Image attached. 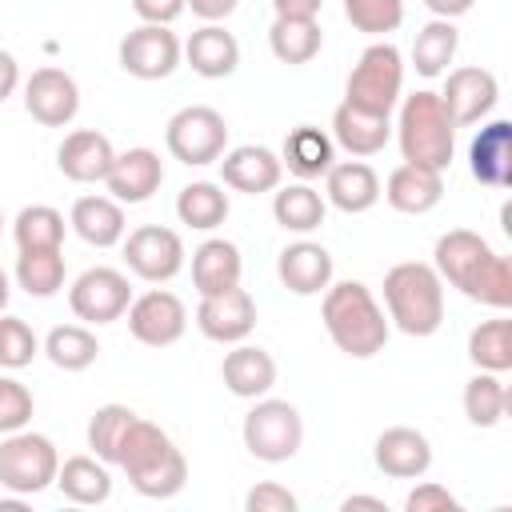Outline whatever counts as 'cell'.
<instances>
[{"label":"cell","instance_id":"obj_1","mask_svg":"<svg viewBox=\"0 0 512 512\" xmlns=\"http://www.w3.org/2000/svg\"><path fill=\"white\" fill-rule=\"evenodd\" d=\"M432 268L444 284H452L460 296L484 304V308H512V268L508 256H500L480 232L472 228H448L432 248Z\"/></svg>","mask_w":512,"mask_h":512},{"label":"cell","instance_id":"obj_2","mask_svg":"<svg viewBox=\"0 0 512 512\" xmlns=\"http://www.w3.org/2000/svg\"><path fill=\"white\" fill-rule=\"evenodd\" d=\"M116 468H124L128 484L140 496H148V500H172L188 484V460H184V452L176 448V440L160 424H152L144 416H136L132 428L124 432Z\"/></svg>","mask_w":512,"mask_h":512},{"label":"cell","instance_id":"obj_3","mask_svg":"<svg viewBox=\"0 0 512 512\" xmlns=\"http://www.w3.org/2000/svg\"><path fill=\"white\" fill-rule=\"evenodd\" d=\"M320 320H324L328 340L352 360H368V356L384 352L388 332H392V324H388L384 308L376 304L372 288L360 284V280L328 284L324 304H320Z\"/></svg>","mask_w":512,"mask_h":512},{"label":"cell","instance_id":"obj_4","mask_svg":"<svg viewBox=\"0 0 512 512\" xmlns=\"http://www.w3.org/2000/svg\"><path fill=\"white\" fill-rule=\"evenodd\" d=\"M392 136L400 144L404 164H420V168H436L444 172L456 156V124L440 100V92H412L400 96V112L392 124Z\"/></svg>","mask_w":512,"mask_h":512},{"label":"cell","instance_id":"obj_5","mask_svg":"<svg viewBox=\"0 0 512 512\" xmlns=\"http://www.w3.org/2000/svg\"><path fill=\"white\" fill-rule=\"evenodd\" d=\"M384 304L404 336H432L444 324V280L424 260H400L384 272Z\"/></svg>","mask_w":512,"mask_h":512},{"label":"cell","instance_id":"obj_6","mask_svg":"<svg viewBox=\"0 0 512 512\" xmlns=\"http://www.w3.org/2000/svg\"><path fill=\"white\" fill-rule=\"evenodd\" d=\"M400 92H404V56L392 40H376L360 52V60L352 64L348 72V84H344V100L364 108V112H376V116H392V108L400 104Z\"/></svg>","mask_w":512,"mask_h":512},{"label":"cell","instance_id":"obj_7","mask_svg":"<svg viewBox=\"0 0 512 512\" xmlns=\"http://www.w3.org/2000/svg\"><path fill=\"white\" fill-rule=\"evenodd\" d=\"M60 452L44 432H8L0 440V488L12 496H36L56 484Z\"/></svg>","mask_w":512,"mask_h":512},{"label":"cell","instance_id":"obj_8","mask_svg":"<svg viewBox=\"0 0 512 512\" xmlns=\"http://www.w3.org/2000/svg\"><path fill=\"white\" fill-rule=\"evenodd\" d=\"M240 436H244V448H248L256 460H264V464H284V460H292V456L300 452V444H304V420H300L296 404L260 396V400L244 412Z\"/></svg>","mask_w":512,"mask_h":512},{"label":"cell","instance_id":"obj_9","mask_svg":"<svg viewBox=\"0 0 512 512\" xmlns=\"http://www.w3.org/2000/svg\"><path fill=\"white\" fill-rule=\"evenodd\" d=\"M164 144H168L172 160H180L188 168H204V164H216L228 152V124L216 108L188 104L168 120Z\"/></svg>","mask_w":512,"mask_h":512},{"label":"cell","instance_id":"obj_10","mask_svg":"<svg viewBox=\"0 0 512 512\" xmlns=\"http://www.w3.org/2000/svg\"><path fill=\"white\" fill-rule=\"evenodd\" d=\"M132 304V284L120 268H108V264H96V268H84L72 288H68V308L76 320L84 324H112L128 312Z\"/></svg>","mask_w":512,"mask_h":512},{"label":"cell","instance_id":"obj_11","mask_svg":"<svg viewBox=\"0 0 512 512\" xmlns=\"http://www.w3.org/2000/svg\"><path fill=\"white\" fill-rule=\"evenodd\" d=\"M120 244H124L128 272L140 276V280H148V284H168L172 276H180L184 256H188L180 232H172L164 224H140Z\"/></svg>","mask_w":512,"mask_h":512},{"label":"cell","instance_id":"obj_12","mask_svg":"<svg viewBox=\"0 0 512 512\" xmlns=\"http://www.w3.org/2000/svg\"><path fill=\"white\" fill-rule=\"evenodd\" d=\"M116 56H120V68L128 76H136V80H164V76H172L180 68L184 44H180V36L168 24H140V28H132L120 40Z\"/></svg>","mask_w":512,"mask_h":512},{"label":"cell","instance_id":"obj_13","mask_svg":"<svg viewBox=\"0 0 512 512\" xmlns=\"http://www.w3.org/2000/svg\"><path fill=\"white\" fill-rule=\"evenodd\" d=\"M124 316H128L132 340H140L144 348H168L188 328V308L168 288H148L144 296H132V304H128Z\"/></svg>","mask_w":512,"mask_h":512},{"label":"cell","instance_id":"obj_14","mask_svg":"<svg viewBox=\"0 0 512 512\" xmlns=\"http://www.w3.org/2000/svg\"><path fill=\"white\" fill-rule=\"evenodd\" d=\"M448 116L456 128H468V124H480L496 100H500V80L496 72L480 68V64H464V68H452L444 72V92H440Z\"/></svg>","mask_w":512,"mask_h":512},{"label":"cell","instance_id":"obj_15","mask_svg":"<svg viewBox=\"0 0 512 512\" xmlns=\"http://www.w3.org/2000/svg\"><path fill=\"white\" fill-rule=\"evenodd\" d=\"M24 112L44 128H64L80 112V88L64 68H36L24 80Z\"/></svg>","mask_w":512,"mask_h":512},{"label":"cell","instance_id":"obj_16","mask_svg":"<svg viewBox=\"0 0 512 512\" xmlns=\"http://www.w3.org/2000/svg\"><path fill=\"white\" fill-rule=\"evenodd\" d=\"M196 328H200V336H208L216 344H240L256 328V300L240 284L228 292H216V296H200Z\"/></svg>","mask_w":512,"mask_h":512},{"label":"cell","instance_id":"obj_17","mask_svg":"<svg viewBox=\"0 0 512 512\" xmlns=\"http://www.w3.org/2000/svg\"><path fill=\"white\" fill-rule=\"evenodd\" d=\"M372 460L384 476L392 480H420L428 468H432V444L420 428H408V424H392L376 436L372 444Z\"/></svg>","mask_w":512,"mask_h":512},{"label":"cell","instance_id":"obj_18","mask_svg":"<svg viewBox=\"0 0 512 512\" xmlns=\"http://www.w3.org/2000/svg\"><path fill=\"white\" fill-rule=\"evenodd\" d=\"M108 196L120 200V204H144L160 192L164 184V160L152 152V148H128V152H116L108 176Z\"/></svg>","mask_w":512,"mask_h":512},{"label":"cell","instance_id":"obj_19","mask_svg":"<svg viewBox=\"0 0 512 512\" xmlns=\"http://www.w3.org/2000/svg\"><path fill=\"white\" fill-rule=\"evenodd\" d=\"M116 160V148L104 132L96 128H76L60 140L56 148V168L72 180V184H104L108 168Z\"/></svg>","mask_w":512,"mask_h":512},{"label":"cell","instance_id":"obj_20","mask_svg":"<svg viewBox=\"0 0 512 512\" xmlns=\"http://www.w3.org/2000/svg\"><path fill=\"white\" fill-rule=\"evenodd\" d=\"M280 176H284V164L272 148L264 144H240V148H228L220 156V180L244 196H260V192H276L280 188Z\"/></svg>","mask_w":512,"mask_h":512},{"label":"cell","instance_id":"obj_21","mask_svg":"<svg viewBox=\"0 0 512 512\" xmlns=\"http://www.w3.org/2000/svg\"><path fill=\"white\" fill-rule=\"evenodd\" d=\"M332 272V252L316 240H296L276 260V276L292 296H320L332 284Z\"/></svg>","mask_w":512,"mask_h":512},{"label":"cell","instance_id":"obj_22","mask_svg":"<svg viewBox=\"0 0 512 512\" xmlns=\"http://www.w3.org/2000/svg\"><path fill=\"white\" fill-rule=\"evenodd\" d=\"M468 168L472 176L492 188V192H504L508 180H512V124L508 120H488L472 144H468Z\"/></svg>","mask_w":512,"mask_h":512},{"label":"cell","instance_id":"obj_23","mask_svg":"<svg viewBox=\"0 0 512 512\" xmlns=\"http://www.w3.org/2000/svg\"><path fill=\"white\" fill-rule=\"evenodd\" d=\"M380 196L404 216H424L444 200V172L420 168V164H396L388 172Z\"/></svg>","mask_w":512,"mask_h":512},{"label":"cell","instance_id":"obj_24","mask_svg":"<svg viewBox=\"0 0 512 512\" xmlns=\"http://www.w3.org/2000/svg\"><path fill=\"white\" fill-rule=\"evenodd\" d=\"M392 140V116H376V112H364L348 100L336 104L332 112V144H340L348 156L364 160V156H376L384 152V144Z\"/></svg>","mask_w":512,"mask_h":512},{"label":"cell","instance_id":"obj_25","mask_svg":"<svg viewBox=\"0 0 512 512\" xmlns=\"http://www.w3.org/2000/svg\"><path fill=\"white\" fill-rule=\"evenodd\" d=\"M324 200L348 216H360L380 200V176L364 160H336L324 172Z\"/></svg>","mask_w":512,"mask_h":512},{"label":"cell","instance_id":"obj_26","mask_svg":"<svg viewBox=\"0 0 512 512\" xmlns=\"http://www.w3.org/2000/svg\"><path fill=\"white\" fill-rule=\"evenodd\" d=\"M220 376H224V388L240 400H260L272 392L276 384V360L272 352L256 348V344H232V352H224V364H220Z\"/></svg>","mask_w":512,"mask_h":512},{"label":"cell","instance_id":"obj_27","mask_svg":"<svg viewBox=\"0 0 512 512\" xmlns=\"http://www.w3.org/2000/svg\"><path fill=\"white\" fill-rule=\"evenodd\" d=\"M68 224L72 232L92 244V248H112L124 240L128 232V220H124V204L112 200V196H76L72 200V212H68Z\"/></svg>","mask_w":512,"mask_h":512},{"label":"cell","instance_id":"obj_28","mask_svg":"<svg viewBox=\"0 0 512 512\" xmlns=\"http://www.w3.org/2000/svg\"><path fill=\"white\" fill-rule=\"evenodd\" d=\"M184 60H188V68H192L196 76H204V80H224V76H232L236 64H240V44H236V36H232L224 24H204V28H196V32L188 36Z\"/></svg>","mask_w":512,"mask_h":512},{"label":"cell","instance_id":"obj_29","mask_svg":"<svg viewBox=\"0 0 512 512\" xmlns=\"http://www.w3.org/2000/svg\"><path fill=\"white\" fill-rule=\"evenodd\" d=\"M280 164L296 176V180H320L332 164H336V144L324 128L316 124H296L284 144H280Z\"/></svg>","mask_w":512,"mask_h":512},{"label":"cell","instance_id":"obj_30","mask_svg":"<svg viewBox=\"0 0 512 512\" xmlns=\"http://www.w3.org/2000/svg\"><path fill=\"white\" fill-rule=\"evenodd\" d=\"M240 276H244V260H240V248L232 240L212 236L192 252V288L200 296L228 292L240 284Z\"/></svg>","mask_w":512,"mask_h":512},{"label":"cell","instance_id":"obj_31","mask_svg":"<svg viewBox=\"0 0 512 512\" xmlns=\"http://www.w3.org/2000/svg\"><path fill=\"white\" fill-rule=\"evenodd\" d=\"M272 216H276V224H280L284 232L308 236V232H316V228L324 224V216H328V200H324L308 180H300V184H284V188L272 192Z\"/></svg>","mask_w":512,"mask_h":512},{"label":"cell","instance_id":"obj_32","mask_svg":"<svg viewBox=\"0 0 512 512\" xmlns=\"http://www.w3.org/2000/svg\"><path fill=\"white\" fill-rule=\"evenodd\" d=\"M56 488L72 504H104L112 496V472L96 456H68L56 468Z\"/></svg>","mask_w":512,"mask_h":512},{"label":"cell","instance_id":"obj_33","mask_svg":"<svg viewBox=\"0 0 512 512\" xmlns=\"http://www.w3.org/2000/svg\"><path fill=\"white\" fill-rule=\"evenodd\" d=\"M228 192L224 184H212V180H192L180 188L176 196V220L196 228V232H212L228 220Z\"/></svg>","mask_w":512,"mask_h":512},{"label":"cell","instance_id":"obj_34","mask_svg":"<svg viewBox=\"0 0 512 512\" xmlns=\"http://www.w3.org/2000/svg\"><path fill=\"white\" fill-rule=\"evenodd\" d=\"M60 372H84L96 364L100 356V340L88 324H56L48 336H44V348H40Z\"/></svg>","mask_w":512,"mask_h":512},{"label":"cell","instance_id":"obj_35","mask_svg":"<svg viewBox=\"0 0 512 512\" xmlns=\"http://www.w3.org/2000/svg\"><path fill=\"white\" fill-rule=\"evenodd\" d=\"M456 48H460V32H456V24L452 20H428L420 32H416V40H412V68L420 72V76H444L448 72V64L456 60Z\"/></svg>","mask_w":512,"mask_h":512},{"label":"cell","instance_id":"obj_36","mask_svg":"<svg viewBox=\"0 0 512 512\" xmlns=\"http://www.w3.org/2000/svg\"><path fill=\"white\" fill-rule=\"evenodd\" d=\"M64 252L60 248H24L20 256H16V268H12V276H16V284L28 292V296H36V300H48V296H56L60 288H64Z\"/></svg>","mask_w":512,"mask_h":512},{"label":"cell","instance_id":"obj_37","mask_svg":"<svg viewBox=\"0 0 512 512\" xmlns=\"http://www.w3.org/2000/svg\"><path fill=\"white\" fill-rule=\"evenodd\" d=\"M324 44L320 20H296V16H276L268 28V48L280 64H308Z\"/></svg>","mask_w":512,"mask_h":512},{"label":"cell","instance_id":"obj_38","mask_svg":"<svg viewBox=\"0 0 512 512\" xmlns=\"http://www.w3.org/2000/svg\"><path fill=\"white\" fill-rule=\"evenodd\" d=\"M468 360L480 372H500L504 376L512 368V320L508 316L480 320L468 332Z\"/></svg>","mask_w":512,"mask_h":512},{"label":"cell","instance_id":"obj_39","mask_svg":"<svg viewBox=\"0 0 512 512\" xmlns=\"http://www.w3.org/2000/svg\"><path fill=\"white\" fill-rule=\"evenodd\" d=\"M460 404H464V416H468L472 428H496L508 412V388H504L500 372H480L476 368V376L464 384Z\"/></svg>","mask_w":512,"mask_h":512},{"label":"cell","instance_id":"obj_40","mask_svg":"<svg viewBox=\"0 0 512 512\" xmlns=\"http://www.w3.org/2000/svg\"><path fill=\"white\" fill-rule=\"evenodd\" d=\"M64 212H56L52 204H28L16 212L12 220V240L16 248H64Z\"/></svg>","mask_w":512,"mask_h":512},{"label":"cell","instance_id":"obj_41","mask_svg":"<svg viewBox=\"0 0 512 512\" xmlns=\"http://www.w3.org/2000/svg\"><path fill=\"white\" fill-rule=\"evenodd\" d=\"M132 420H136V412L128 404H100L92 412V420H88V448H92V456L104 460V464H116L124 432L132 428Z\"/></svg>","mask_w":512,"mask_h":512},{"label":"cell","instance_id":"obj_42","mask_svg":"<svg viewBox=\"0 0 512 512\" xmlns=\"http://www.w3.org/2000/svg\"><path fill=\"white\" fill-rule=\"evenodd\" d=\"M344 20L364 36H388L404 24V0H344Z\"/></svg>","mask_w":512,"mask_h":512},{"label":"cell","instance_id":"obj_43","mask_svg":"<svg viewBox=\"0 0 512 512\" xmlns=\"http://www.w3.org/2000/svg\"><path fill=\"white\" fill-rule=\"evenodd\" d=\"M36 356H40V340L32 324L20 316H0V368L16 372V368H28Z\"/></svg>","mask_w":512,"mask_h":512},{"label":"cell","instance_id":"obj_44","mask_svg":"<svg viewBox=\"0 0 512 512\" xmlns=\"http://www.w3.org/2000/svg\"><path fill=\"white\" fill-rule=\"evenodd\" d=\"M32 408H36L32 392H28V388H24L16 376H0V436L28 428Z\"/></svg>","mask_w":512,"mask_h":512},{"label":"cell","instance_id":"obj_45","mask_svg":"<svg viewBox=\"0 0 512 512\" xmlns=\"http://www.w3.org/2000/svg\"><path fill=\"white\" fill-rule=\"evenodd\" d=\"M296 496L284 488V484H276V480H260L256 488H248V496H244V508L248 512H296Z\"/></svg>","mask_w":512,"mask_h":512},{"label":"cell","instance_id":"obj_46","mask_svg":"<svg viewBox=\"0 0 512 512\" xmlns=\"http://www.w3.org/2000/svg\"><path fill=\"white\" fill-rule=\"evenodd\" d=\"M456 508H460V500L436 480H424L404 496V512H456Z\"/></svg>","mask_w":512,"mask_h":512},{"label":"cell","instance_id":"obj_47","mask_svg":"<svg viewBox=\"0 0 512 512\" xmlns=\"http://www.w3.org/2000/svg\"><path fill=\"white\" fill-rule=\"evenodd\" d=\"M140 24H172L184 12V0H132Z\"/></svg>","mask_w":512,"mask_h":512},{"label":"cell","instance_id":"obj_48","mask_svg":"<svg viewBox=\"0 0 512 512\" xmlns=\"http://www.w3.org/2000/svg\"><path fill=\"white\" fill-rule=\"evenodd\" d=\"M240 0H184V8H192V16H200L204 24H220L224 16L236 12Z\"/></svg>","mask_w":512,"mask_h":512},{"label":"cell","instance_id":"obj_49","mask_svg":"<svg viewBox=\"0 0 512 512\" xmlns=\"http://www.w3.org/2000/svg\"><path fill=\"white\" fill-rule=\"evenodd\" d=\"M324 8V0H272L276 16H296V20H316Z\"/></svg>","mask_w":512,"mask_h":512},{"label":"cell","instance_id":"obj_50","mask_svg":"<svg viewBox=\"0 0 512 512\" xmlns=\"http://www.w3.org/2000/svg\"><path fill=\"white\" fill-rule=\"evenodd\" d=\"M16 88H20V64H16V56H12L8 48H0V104H4Z\"/></svg>","mask_w":512,"mask_h":512},{"label":"cell","instance_id":"obj_51","mask_svg":"<svg viewBox=\"0 0 512 512\" xmlns=\"http://www.w3.org/2000/svg\"><path fill=\"white\" fill-rule=\"evenodd\" d=\"M476 0H424V8L436 16V20H456L464 12H472Z\"/></svg>","mask_w":512,"mask_h":512},{"label":"cell","instance_id":"obj_52","mask_svg":"<svg viewBox=\"0 0 512 512\" xmlns=\"http://www.w3.org/2000/svg\"><path fill=\"white\" fill-rule=\"evenodd\" d=\"M340 508L344 512H352V508H376V512H384V500L380 496H344Z\"/></svg>","mask_w":512,"mask_h":512},{"label":"cell","instance_id":"obj_53","mask_svg":"<svg viewBox=\"0 0 512 512\" xmlns=\"http://www.w3.org/2000/svg\"><path fill=\"white\" fill-rule=\"evenodd\" d=\"M8 296H12V280H8V272L0 268V312L8 308Z\"/></svg>","mask_w":512,"mask_h":512},{"label":"cell","instance_id":"obj_54","mask_svg":"<svg viewBox=\"0 0 512 512\" xmlns=\"http://www.w3.org/2000/svg\"><path fill=\"white\" fill-rule=\"evenodd\" d=\"M0 236H4V212H0Z\"/></svg>","mask_w":512,"mask_h":512}]
</instances>
